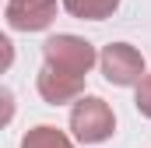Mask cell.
<instances>
[{
	"mask_svg": "<svg viewBox=\"0 0 151 148\" xmlns=\"http://www.w3.org/2000/svg\"><path fill=\"white\" fill-rule=\"evenodd\" d=\"M70 131H74L77 141H84V145H99V141L113 138L116 116H113V110H109V102L99 99V95L77 99L74 110H70Z\"/></svg>",
	"mask_w": 151,
	"mask_h": 148,
	"instance_id": "obj_1",
	"label": "cell"
},
{
	"mask_svg": "<svg viewBox=\"0 0 151 148\" xmlns=\"http://www.w3.org/2000/svg\"><path fill=\"white\" fill-rule=\"evenodd\" d=\"M42 57H46L49 67L77 74V78H84V74L91 71V64L99 60V57H95V46H91L88 39H77V36H53V39H46V42H42Z\"/></svg>",
	"mask_w": 151,
	"mask_h": 148,
	"instance_id": "obj_2",
	"label": "cell"
},
{
	"mask_svg": "<svg viewBox=\"0 0 151 148\" xmlns=\"http://www.w3.org/2000/svg\"><path fill=\"white\" fill-rule=\"evenodd\" d=\"M99 64H102V74H106L109 85L127 88V85H141V81H144V78H141V74H144V57H141L134 46H127V42L106 46L102 57H99Z\"/></svg>",
	"mask_w": 151,
	"mask_h": 148,
	"instance_id": "obj_3",
	"label": "cell"
},
{
	"mask_svg": "<svg viewBox=\"0 0 151 148\" xmlns=\"http://www.w3.org/2000/svg\"><path fill=\"white\" fill-rule=\"evenodd\" d=\"M35 85H39V95H42L49 106L74 102V99H81V92H84V78L67 74V71H56V67H49V64H42Z\"/></svg>",
	"mask_w": 151,
	"mask_h": 148,
	"instance_id": "obj_4",
	"label": "cell"
},
{
	"mask_svg": "<svg viewBox=\"0 0 151 148\" xmlns=\"http://www.w3.org/2000/svg\"><path fill=\"white\" fill-rule=\"evenodd\" d=\"M56 18V0H11L7 4V25L18 32H42Z\"/></svg>",
	"mask_w": 151,
	"mask_h": 148,
	"instance_id": "obj_5",
	"label": "cell"
},
{
	"mask_svg": "<svg viewBox=\"0 0 151 148\" xmlns=\"http://www.w3.org/2000/svg\"><path fill=\"white\" fill-rule=\"evenodd\" d=\"M63 7L81 21H102V18H113L119 0H63Z\"/></svg>",
	"mask_w": 151,
	"mask_h": 148,
	"instance_id": "obj_6",
	"label": "cell"
},
{
	"mask_svg": "<svg viewBox=\"0 0 151 148\" xmlns=\"http://www.w3.org/2000/svg\"><path fill=\"white\" fill-rule=\"evenodd\" d=\"M21 148H74V145H70V138H67L63 131L42 123V127H32V131L21 138Z\"/></svg>",
	"mask_w": 151,
	"mask_h": 148,
	"instance_id": "obj_7",
	"label": "cell"
},
{
	"mask_svg": "<svg viewBox=\"0 0 151 148\" xmlns=\"http://www.w3.org/2000/svg\"><path fill=\"white\" fill-rule=\"evenodd\" d=\"M137 110L144 113V116H151V74L137 85Z\"/></svg>",
	"mask_w": 151,
	"mask_h": 148,
	"instance_id": "obj_8",
	"label": "cell"
}]
</instances>
